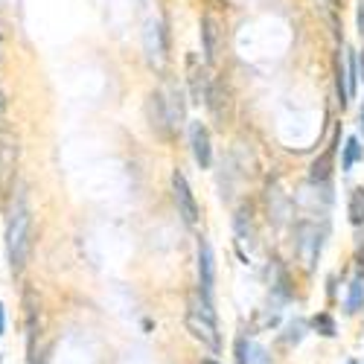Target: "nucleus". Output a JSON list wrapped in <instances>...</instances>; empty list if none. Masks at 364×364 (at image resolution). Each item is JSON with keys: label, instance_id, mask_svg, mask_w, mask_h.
<instances>
[{"label": "nucleus", "instance_id": "1", "mask_svg": "<svg viewBox=\"0 0 364 364\" xmlns=\"http://www.w3.org/2000/svg\"><path fill=\"white\" fill-rule=\"evenodd\" d=\"M33 254V207L23 187H15L9 196V219H6V262L12 274H23Z\"/></svg>", "mask_w": 364, "mask_h": 364}, {"label": "nucleus", "instance_id": "2", "mask_svg": "<svg viewBox=\"0 0 364 364\" xmlns=\"http://www.w3.org/2000/svg\"><path fill=\"white\" fill-rule=\"evenodd\" d=\"M187 329L198 341H204L207 347L219 350V329H216V312H213V300H204L201 294H196V300L190 303V312H187Z\"/></svg>", "mask_w": 364, "mask_h": 364}, {"label": "nucleus", "instance_id": "3", "mask_svg": "<svg viewBox=\"0 0 364 364\" xmlns=\"http://www.w3.org/2000/svg\"><path fill=\"white\" fill-rule=\"evenodd\" d=\"M18 158H21L18 140L12 134H0V196H4V198H9L15 193Z\"/></svg>", "mask_w": 364, "mask_h": 364}, {"label": "nucleus", "instance_id": "4", "mask_svg": "<svg viewBox=\"0 0 364 364\" xmlns=\"http://www.w3.org/2000/svg\"><path fill=\"white\" fill-rule=\"evenodd\" d=\"M172 193H175V204H178L181 219H184L187 225H196L198 222V201H196V196L190 190L187 175L181 172V169L172 172Z\"/></svg>", "mask_w": 364, "mask_h": 364}, {"label": "nucleus", "instance_id": "5", "mask_svg": "<svg viewBox=\"0 0 364 364\" xmlns=\"http://www.w3.org/2000/svg\"><path fill=\"white\" fill-rule=\"evenodd\" d=\"M213 283H216V259L207 239H198V294L204 300H213Z\"/></svg>", "mask_w": 364, "mask_h": 364}, {"label": "nucleus", "instance_id": "6", "mask_svg": "<svg viewBox=\"0 0 364 364\" xmlns=\"http://www.w3.org/2000/svg\"><path fill=\"white\" fill-rule=\"evenodd\" d=\"M190 146H193V158H196L198 169L213 166V143H210V132H207L204 123L190 126Z\"/></svg>", "mask_w": 364, "mask_h": 364}, {"label": "nucleus", "instance_id": "7", "mask_svg": "<svg viewBox=\"0 0 364 364\" xmlns=\"http://www.w3.org/2000/svg\"><path fill=\"white\" fill-rule=\"evenodd\" d=\"M149 119H151V129H155L161 137H169L172 126V114H169V102L164 100V94H151L149 97Z\"/></svg>", "mask_w": 364, "mask_h": 364}, {"label": "nucleus", "instance_id": "8", "mask_svg": "<svg viewBox=\"0 0 364 364\" xmlns=\"http://www.w3.org/2000/svg\"><path fill=\"white\" fill-rule=\"evenodd\" d=\"M201 44H204V62L213 65L216 55H219V26H216L213 15L201 18Z\"/></svg>", "mask_w": 364, "mask_h": 364}, {"label": "nucleus", "instance_id": "9", "mask_svg": "<svg viewBox=\"0 0 364 364\" xmlns=\"http://www.w3.org/2000/svg\"><path fill=\"white\" fill-rule=\"evenodd\" d=\"M364 309V262H358V271L347 291V315H355Z\"/></svg>", "mask_w": 364, "mask_h": 364}, {"label": "nucleus", "instance_id": "10", "mask_svg": "<svg viewBox=\"0 0 364 364\" xmlns=\"http://www.w3.org/2000/svg\"><path fill=\"white\" fill-rule=\"evenodd\" d=\"M341 149H344V155H341V169L350 172V169L364 158V146H361L358 137H347V143H344Z\"/></svg>", "mask_w": 364, "mask_h": 364}, {"label": "nucleus", "instance_id": "11", "mask_svg": "<svg viewBox=\"0 0 364 364\" xmlns=\"http://www.w3.org/2000/svg\"><path fill=\"white\" fill-rule=\"evenodd\" d=\"M347 216H350V222H353L355 228H361V225H364V187H355V190L350 193Z\"/></svg>", "mask_w": 364, "mask_h": 364}, {"label": "nucleus", "instance_id": "12", "mask_svg": "<svg viewBox=\"0 0 364 364\" xmlns=\"http://www.w3.org/2000/svg\"><path fill=\"white\" fill-rule=\"evenodd\" d=\"M332 155H336V146H329L323 155L312 164V181H326L329 172H332Z\"/></svg>", "mask_w": 364, "mask_h": 364}, {"label": "nucleus", "instance_id": "13", "mask_svg": "<svg viewBox=\"0 0 364 364\" xmlns=\"http://www.w3.org/2000/svg\"><path fill=\"white\" fill-rule=\"evenodd\" d=\"M336 90H338V105H350V90H347V65H341V58L336 62Z\"/></svg>", "mask_w": 364, "mask_h": 364}, {"label": "nucleus", "instance_id": "14", "mask_svg": "<svg viewBox=\"0 0 364 364\" xmlns=\"http://www.w3.org/2000/svg\"><path fill=\"white\" fill-rule=\"evenodd\" d=\"M312 329L321 332L323 338H336V321H332V315H326V312L312 318Z\"/></svg>", "mask_w": 364, "mask_h": 364}, {"label": "nucleus", "instance_id": "15", "mask_svg": "<svg viewBox=\"0 0 364 364\" xmlns=\"http://www.w3.org/2000/svg\"><path fill=\"white\" fill-rule=\"evenodd\" d=\"M251 350L254 344L248 338H236V364H251Z\"/></svg>", "mask_w": 364, "mask_h": 364}, {"label": "nucleus", "instance_id": "16", "mask_svg": "<svg viewBox=\"0 0 364 364\" xmlns=\"http://www.w3.org/2000/svg\"><path fill=\"white\" fill-rule=\"evenodd\" d=\"M303 332H306V323H303V321H291V323H289V336H286V338L297 344V341L303 338Z\"/></svg>", "mask_w": 364, "mask_h": 364}, {"label": "nucleus", "instance_id": "17", "mask_svg": "<svg viewBox=\"0 0 364 364\" xmlns=\"http://www.w3.org/2000/svg\"><path fill=\"white\" fill-rule=\"evenodd\" d=\"M6 108H9V100H6V90L0 87V134L6 129Z\"/></svg>", "mask_w": 364, "mask_h": 364}, {"label": "nucleus", "instance_id": "18", "mask_svg": "<svg viewBox=\"0 0 364 364\" xmlns=\"http://www.w3.org/2000/svg\"><path fill=\"white\" fill-rule=\"evenodd\" d=\"M268 358H265V350L262 347H254L251 350V364H265Z\"/></svg>", "mask_w": 364, "mask_h": 364}, {"label": "nucleus", "instance_id": "19", "mask_svg": "<svg viewBox=\"0 0 364 364\" xmlns=\"http://www.w3.org/2000/svg\"><path fill=\"white\" fill-rule=\"evenodd\" d=\"M6 336V306H4V300H0V338Z\"/></svg>", "mask_w": 364, "mask_h": 364}, {"label": "nucleus", "instance_id": "20", "mask_svg": "<svg viewBox=\"0 0 364 364\" xmlns=\"http://www.w3.org/2000/svg\"><path fill=\"white\" fill-rule=\"evenodd\" d=\"M358 33L364 38V0H358Z\"/></svg>", "mask_w": 364, "mask_h": 364}, {"label": "nucleus", "instance_id": "21", "mask_svg": "<svg viewBox=\"0 0 364 364\" xmlns=\"http://www.w3.org/2000/svg\"><path fill=\"white\" fill-rule=\"evenodd\" d=\"M358 79H364V50H361V55H358Z\"/></svg>", "mask_w": 364, "mask_h": 364}, {"label": "nucleus", "instance_id": "22", "mask_svg": "<svg viewBox=\"0 0 364 364\" xmlns=\"http://www.w3.org/2000/svg\"><path fill=\"white\" fill-rule=\"evenodd\" d=\"M358 126H361V134H364V102H361V108H358Z\"/></svg>", "mask_w": 364, "mask_h": 364}, {"label": "nucleus", "instance_id": "23", "mask_svg": "<svg viewBox=\"0 0 364 364\" xmlns=\"http://www.w3.org/2000/svg\"><path fill=\"white\" fill-rule=\"evenodd\" d=\"M347 364H358V361H353V358H350V361H347Z\"/></svg>", "mask_w": 364, "mask_h": 364}, {"label": "nucleus", "instance_id": "24", "mask_svg": "<svg viewBox=\"0 0 364 364\" xmlns=\"http://www.w3.org/2000/svg\"><path fill=\"white\" fill-rule=\"evenodd\" d=\"M207 364H216V361H207Z\"/></svg>", "mask_w": 364, "mask_h": 364}]
</instances>
